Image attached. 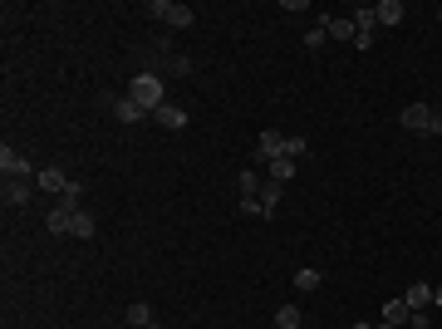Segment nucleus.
Listing matches in <instances>:
<instances>
[{
    "label": "nucleus",
    "instance_id": "1",
    "mask_svg": "<svg viewBox=\"0 0 442 329\" xmlns=\"http://www.w3.org/2000/svg\"><path fill=\"white\" fill-rule=\"evenodd\" d=\"M398 123H403V133H418V138H438L442 133V113L433 104H408L398 113Z\"/></svg>",
    "mask_w": 442,
    "mask_h": 329
},
{
    "label": "nucleus",
    "instance_id": "2",
    "mask_svg": "<svg viewBox=\"0 0 442 329\" xmlns=\"http://www.w3.org/2000/svg\"><path fill=\"white\" fill-rule=\"evenodd\" d=\"M162 94H167V89H162V79H157V74H138V79L128 84V99H133V104H143L148 113H153V109H162V104H167Z\"/></svg>",
    "mask_w": 442,
    "mask_h": 329
},
{
    "label": "nucleus",
    "instance_id": "3",
    "mask_svg": "<svg viewBox=\"0 0 442 329\" xmlns=\"http://www.w3.org/2000/svg\"><path fill=\"white\" fill-rule=\"evenodd\" d=\"M148 10H153L157 20H167L172 30H187V25L197 20V15H192V5H182V0H153Z\"/></svg>",
    "mask_w": 442,
    "mask_h": 329
},
{
    "label": "nucleus",
    "instance_id": "4",
    "mask_svg": "<svg viewBox=\"0 0 442 329\" xmlns=\"http://www.w3.org/2000/svg\"><path fill=\"white\" fill-rule=\"evenodd\" d=\"M374 35H378V15H374V5L354 10V44H359V49H369V44H374Z\"/></svg>",
    "mask_w": 442,
    "mask_h": 329
},
{
    "label": "nucleus",
    "instance_id": "5",
    "mask_svg": "<svg viewBox=\"0 0 442 329\" xmlns=\"http://www.w3.org/2000/svg\"><path fill=\"white\" fill-rule=\"evenodd\" d=\"M270 157H285V133H275V128L261 133V143H256V167H265Z\"/></svg>",
    "mask_w": 442,
    "mask_h": 329
},
{
    "label": "nucleus",
    "instance_id": "6",
    "mask_svg": "<svg viewBox=\"0 0 442 329\" xmlns=\"http://www.w3.org/2000/svg\"><path fill=\"white\" fill-rule=\"evenodd\" d=\"M0 172H5L10 182H30V177H40V172H35L20 152H10V148H0Z\"/></svg>",
    "mask_w": 442,
    "mask_h": 329
},
{
    "label": "nucleus",
    "instance_id": "7",
    "mask_svg": "<svg viewBox=\"0 0 442 329\" xmlns=\"http://www.w3.org/2000/svg\"><path fill=\"white\" fill-rule=\"evenodd\" d=\"M157 128H167V133H182L187 128V109H177V104H162V109H153L148 113Z\"/></svg>",
    "mask_w": 442,
    "mask_h": 329
},
{
    "label": "nucleus",
    "instance_id": "8",
    "mask_svg": "<svg viewBox=\"0 0 442 329\" xmlns=\"http://www.w3.org/2000/svg\"><path fill=\"white\" fill-rule=\"evenodd\" d=\"M123 320L133 329H157V320H153V305H143V300H133L128 310H123Z\"/></svg>",
    "mask_w": 442,
    "mask_h": 329
},
{
    "label": "nucleus",
    "instance_id": "9",
    "mask_svg": "<svg viewBox=\"0 0 442 329\" xmlns=\"http://www.w3.org/2000/svg\"><path fill=\"white\" fill-rule=\"evenodd\" d=\"M35 182H40V187H44V192H54V197H64V192H69V182H74V177H64V172H59V167H44V172H40V177H35Z\"/></svg>",
    "mask_w": 442,
    "mask_h": 329
},
{
    "label": "nucleus",
    "instance_id": "10",
    "mask_svg": "<svg viewBox=\"0 0 442 329\" xmlns=\"http://www.w3.org/2000/svg\"><path fill=\"white\" fill-rule=\"evenodd\" d=\"M408 320H413V305H408L403 295L383 305V325H398V329H403V325H408Z\"/></svg>",
    "mask_w": 442,
    "mask_h": 329
},
{
    "label": "nucleus",
    "instance_id": "11",
    "mask_svg": "<svg viewBox=\"0 0 442 329\" xmlns=\"http://www.w3.org/2000/svg\"><path fill=\"white\" fill-rule=\"evenodd\" d=\"M94 231H99V221L89 217V212H74V217H69V236H79V241H94Z\"/></svg>",
    "mask_w": 442,
    "mask_h": 329
},
{
    "label": "nucleus",
    "instance_id": "12",
    "mask_svg": "<svg viewBox=\"0 0 442 329\" xmlns=\"http://www.w3.org/2000/svg\"><path fill=\"white\" fill-rule=\"evenodd\" d=\"M374 15H378V25H403V0H378Z\"/></svg>",
    "mask_w": 442,
    "mask_h": 329
},
{
    "label": "nucleus",
    "instance_id": "13",
    "mask_svg": "<svg viewBox=\"0 0 442 329\" xmlns=\"http://www.w3.org/2000/svg\"><path fill=\"white\" fill-rule=\"evenodd\" d=\"M265 172H270V182H280V187H285V182L295 177V157H270V162H265Z\"/></svg>",
    "mask_w": 442,
    "mask_h": 329
},
{
    "label": "nucleus",
    "instance_id": "14",
    "mask_svg": "<svg viewBox=\"0 0 442 329\" xmlns=\"http://www.w3.org/2000/svg\"><path fill=\"white\" fill-rule=\"evenodd\" d=\"M69 217H74V212H64V207H49V212H44V226H49V236H69Z\"/></svg>",
    "mask_w": 442,
    "mask_h": 329
},
{
    "label": "nucleus",
    "instance_id": "15",
    "mask_svg": "<svg viewBox=\"0 0 442 329\" xmlns=\"http://www.w3.org/2000/svg\"><path fill=\"white\" fill-rule=\"evenodd\" d=\"M403 300H408L413 310H428V305H433V285H423V280H418V285H408V290H403Z\"/></svg>",
    "mask_w": 442,
    "mask_h": 329
},
{
    "label": "nucleus",
    "instance_id": "16",
    "mask_svg": "<svg viewBox=\"0 0 442 329\" xmlns=\"http://www.w3.org/2000/svg\"><path fill=\"white\" fill-rule=\"evenodd\" d=\"M113 113H118L123 123H143V118H148V109H143V104H133V99H113Z\"/></svg>",
    "mask_w": 442,
    "mask_h": 329
},
{
    "label": "nucleus",
    "instance_id": "17",
    "mask_svg": "<svg viewBox=\"0 0 442 329\" xmlns=\"http://www.w3.org/2000/svg\"><path fill=\"white\" fill-rule=\"evenodd\" d=\"M157 59L167 64V74H187V69H192V64H187V59H182L177 49H167V44H157Z\"/></svg>",
    "mask_w": 442,
    "mask_h": 329
},
{
    "label": "nucleus",
    "instance_id": "18",
    "mask_svg": "<svg viewBox=\"0 0 442 329\" xmlns=\"http://www.w3.org/2000/svg\"><path fill=\"white\" fill-rule=\"evenodd\" d=\"M30 202V182H10L5 177V207H25Z\"/></svg>",
    "mask_w": 442,
    "mask_h": 329
},
{
    "label": "nucleus",
    "instance_id": "19",
    "mask_svg": "<svg viewBox=\"0 0 442 329\" xmlns=\"http://www.w3.org/2000/svg\"><path fill=\"white\" fill-rule=\"evenodd\" d=\"M325 35H330V40H354V20L334 15V20H325Z\"/></svg>",
    "mask_w": 442,
    "mask_h": 329
},
{
    "label": "nucleus",
    "instance_id": "20",
    "mask_svg": "<svg viewBox=\"0 0 442 329\" xmlns=\"http://www.w3.org/2000/svg\"><path fill=\"white\" fill-rule=\"evenodd\" d=\"M280 192H285L280 182H261V207H265L270 217H275V207H280Z\"/></svg>",
    "mask_w": 442,
    "mask_h": 329
},
{
    "label": "nucleus",
    "instance_id": "21",
    "mask_svg": "<svg viewBox=\"0 0 442 329\" xmlns=\"http://www.w3.org/2000/svg\"><path fill=\"white\" fill-rule=\"evenodd\" d=\"M236 187H241V197H261V172H241Z\"/></svg>",
    "mask_w": 442,
    "mask_h": 329
},
{
    "label": "nucleus",
    "instance_id": "22",
    "mask_svg": "<svg viewBox=\"0 0 442 329\" xmlns=\"http://www.w3.org/2000/svg\"><path fill=\"white\" fill-rule=\"evenodd\" d=\"M320 280H325V275H320V270H310V265H305V270H295V290H320Z\"/></svg>",
    "mask_w": 442,
    "mask_h": 329
},
{
    "label": "nucleus",
    "instance_id": "23",
    "mask_svg": "<svg viewBox=\"0 0 442 329\" xmlns=\"http://www.w3.org/2000/svg\"><path fill=\"white\" fill-rule=\"evenodd\" d=\"M241 217H251V221H265L270 212L261 207V197H241Z\"/></svg>",
    "mask_w": 442,
    "mask_h": 329
},
{
    "label": "nucleus",
    "instance_id": "24",
    "mask_svg": "<svg viewBox=\"0 0 442 329\" xmlns=\"http://www.w3.org/2000/svg\"><path fill=\"white\" fill-rule=\"evenodd\" d=\"M275 325L280 329H300V310H295V305H280V310H275Z\"/></svg>",
    "mask_w": 442,
    "mask_h": 329
},
{
    "label": "nucleus",
    "instance_id": "25",
    "mask_svg": "<svg viewBox=\"0 0 442 329\" xmlns=\"http://www.w3.org/2000/svg\"><path fill=\"white\" fill-rule=\"evenodd\" d=\"M305 148H310V143H305L300 133H290V138H285V157H305Z\"/></svg>",
    "mask_w": 442,
    "mask_h": 329
},
{
    "label": "nucleus",
    "instance_id": "26",
    "mask_svg": "<svg viewBox=\"0 0 442 329\" xmlns=\"http://www.w3.org/2000/svg\"><path fill=\"white\" fill-rule=\"evenodd\" d=\"M433 325V315H428V310H413V320H408V329H428Z\"/></svg>",
    "mask_w": 442,
    "mask_h": 329
},
{
    "label": "nucleus",
    "instance_id": "27",
    "mask_svg": "<svg viewBox=\"0 0 442 329\" xmlns=\"http://www.w3.org/2000/svg\"><path fill=\"white\" fill-rule=\"evenodd\" d=\"M433 305H438V310H442V285H433Z\"/></svg>",
    "mask_w": 442,
    "mask_h": 329
},
{
    "label": "nucleus",
    "instance_id": "28",
    "mask_svg": "<svg viewBox=\"0 0 442 329\" xmlns=\"http://www.w3.org/2000/svg\"><path fill=\"white\" fill-rule=\"evenodd\" d=\"M354 329H374V325H364V320H359V325H354Z\"/></svg>",
    "mask_w": 442,
    "mask_h": 329
},
{
    "label": "nucleus",
    "instance_id": "29",
    "mask_svg": "<svg viewBox=\"0 0 442 329\" xmlns=\"http://www.w3.org/2000/svg\"><path fill=\"white\" fill-rule=\"evenodd\" d=\"M374 329H398V325H374Z\"/></svg>",
    "mask_w": 442,
    "mask_h": 329
},
{
    "label": "nucleus",
    "instance_id": "30",
    "mask_svg": "<svg viewBox=\"0 0 442 329\" xmlns=\"http://www.w3.org/2000/svg\"><path fill=\"white\" fill-rule=\"evenodd\" d=\"M438 20H442V5H438Z\"/></svg>",
    "mask_w": 442,
    "mask_h": 329
},
{
    "label": "nucleus",
    "instance_id": "31",
    "mask_svg": "<svg viewBox=\"0 0 442 329\" xmlns=\"http://www.w3.org/2000/svg\"><path fill=\"white\" fill-rule=\"evenodd\" d=\"M270 329H280V325H270Z\"/></svg>",
    "mask_w": 442,
    "mask_h": 329
}]
</instances>
